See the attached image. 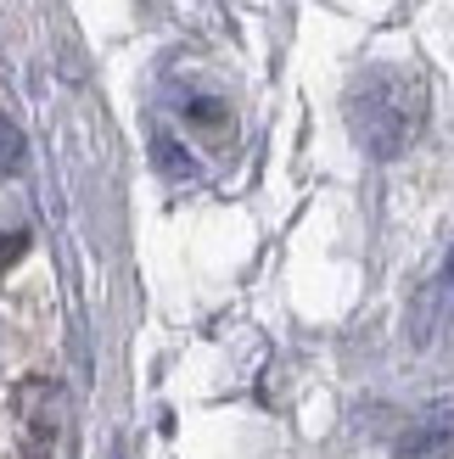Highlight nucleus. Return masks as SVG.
Instances as JSON below:
<instances>
[{
	"label": "nucleus",
	"mask_w": 454,
	"mask_h": 459,
	"mask_svg": "<svg viewBox=\"0 0 454 459\" xmlns=\"http://www.w3.org/2000/svg\"><path fill=\"white\" fill-rule=\"evenodd\" d=\"M157 157H163V169H169V174H191V163L179 157V146L169 141V134H157Z\"/></svg>",
	"instance_id": "obj_4"
},
{
	"label": "nucleus",
	"mask_w": 454,
	"mask_h": 459,
	"mask_svg": "<svg viewBox=\"0 0 454 459\" xmlns=\"http://www.w3.org/2000/svg\"><path fill=\"white\" fill-rule=\"evenodd\" d=\"M22 163H29V141H22V129L0 112V179L22 174Z\"/></svg>",
	"instance_id": "obj_3"
},
{
	"label": "nucleus",
	"mask_w": 454,
	"mask_h": 459,
	"mask_svg": "<svg viewBox=\"0 0 454 459\" xmlns=\"http://www.w3.org/2000/svg\"><path fill=\"white\" fill-rule=\"evenodd\" d=\"M454 454V403H432L404 426L393 459H449Z\"/></svg>",
	"instance_id": "obj_2"
},
{
	"label": "nucleus",
	"mask_w": 454,
	"mask_h": 459,
	"mask_svg": "<svg viewBox=\"0 0 454 459\" xmlns=\"http://www.w3.org/2000/svg\"><path fill=\"white\" fill-rule=\"evenodd\" d=\"M449 286H454V252H449Z\"/></svg>",
	"instance_id": "obj_5"
},
{
	"label": "nucleus",
	"mask_w": 454,
	"mask_h": 459,
	"mask_svg": "<svg viewBox=\"0 0 454 459\" xmlns=\"http://www.w3.org/2000/svg\"><path fill=\"white\" fill-rule=\"evenodd\" d=\"M421 118H426V90L404 67H371L348 90V129L376 163H388V157H398L410 146Z\"/></svg>",
	"instance_id": "obj_1"
}]
</instances>
